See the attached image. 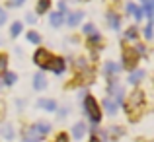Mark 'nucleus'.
<instances>
[{"label": "nucleus", "instance_id": "nucleus-1", "mask_svg": "<svg viewBox=\"0 0 154 142\" xmlns=\"http://www.w3.org/2000/svg\"><path fill=\"white\" fill-rule=\"evenodd\" d=\"M143 107H144V92H140V90L131 92L129 99L125 101V111L129 113V117L135 121L137 119V111H140Z\"/></svg>", "mask_w": 154, "mask_h": 142}, {"label": "nucleus", "instance_id": "nucleus-2", "mask_svg": "<svg viewBox=\"0 0 154 142\" xmlns=\"http://www.w3.org/2000/svg\"><path fill=\"white\" fill-rule=\"evenodd\" d=\"M84 113L88 115V119L92 121L94 125H98L102 121V109H100L96 97L92 95H84Z\"/></svg>", "mask_w": 154, "mask_h": 142}, {"label": "nucleus", "instance_id": "nucleus-3", "mask_svg": "<svg viewBox=\"0 0 154 142\" xmlns=\"http://www.w3.org/2000/svg\"><path fill=\"white\" fill-rule=\"evenodd\" d=\"M121 60H123V68L125 70H135V66L139 64V55L133 47H123L121 51Z\"/></svg>", "mask_w": 154, "mask_h": 142}, {"label": "nucleus", "instance_id": "nucleus-4", "mask_svg": "<svg viewBox=\"0 0 154 142\" xmlns=\"http://www.w3.org/2000/svg\"><path fill=\"white\" fill-rule=\"evenodd\" d=\"M51 60H53L51 51H47V49H37V51H35V55H33V62L37 64L41 70H49Z\"/></svg>", "mask_w": 154, "mask_h": 142}, {"label": "nucleus", "instance_id": "nucleus-5", "mask_svg": "<svg viewBox=\"0 0 154 142\" xmlns=\"http://www.w3.org/2000/svg\"><path fill=\"white\" fill-rule=\"evenodd\" d=\"M49 70L55 72L57 76H60L64 70H66V62H64V59H60V56H53V60L49 64Z\"/></svg>", "mask_w": 154, "mask_h": 142}, {"label": "nucleus", "instance_id": "nucleus-6", "mask_svg": "<svg viewBox=\"0 0 154 142\" xmlns=\"http://www.w3.org/2000/svg\"><path fill=\"white\" fill-rule=\"evenodd\" d=\"M31 128H33V132L39 136V138H45V134L51 132V125L47 123V121H39V123H35Z\"/></svg>", "mask_w": 154, "mask_h": 142}, {"label": "nucleus", "instance_id": "nucleus-7", "mask_svg": "<svg viewBox=\"0 0 154 142\" xmlns=\"http://www.w3.org/2000/svg\"><path fill=\"white\" fill-rule=\"evenodd\" d=\"M0 136H2L4 140H12L16 136V131H14V127H12L10 123H4V125H0Z\"/></svg>", "mask_w": 154, "mask_h": 142}, {"label": "nucleus", "instance_id": "nucleus-8", "mask_svg": "<svg viewBox=\"0 0 154 142\" xmlns=\"http://www.w3.org/2000/svg\"><path fill=\"white\" fill-rule=\"evenodd\" d=\"M33 88L37 92H41V90L47 88V80H45V74H43V72H39V74L33 76Z\"/></svg>", "mask_w": 154, "mask_h": 142}, {"label": "nucleus", "instance_id": "nucleus-9", "mask_svg": "<svg viewBox=\"0 0 154 142\" xmlns=\"http://www.w3.org/2000/svg\"><path fill=\"white\" fill-rule=\"evenodd\" d=\"M82 18H84V12H70V14H68L66 23H68L70 27H76L80 22H82Z\"/></svg>", "mask_w": 154, "mask_h": 142}, {"label": "nucleus", "instance_id": "nucleus-10", "mask_svg": "<svg viewBox=\"0 0 154 142\" xmlns=\"http://www.w3.org/2000/svg\"><path fill=\"white\" fill-rule=\"evenodd\" d=\"M39 109H45V111H55L57 109V101L55 99H39L37 101Z\"/></svg>", "mask_w": 154, "mask_h": 142}, {"label": "nucleus", "instance_id": "nucleus-11", "mask_svg": "<svg viewBox=\"0 0 154 142\" xmlns=\"http://www.w3.org/2000/svg\"><path fill=\"white\" fill-rule=\"evenodd\" d=\"M105 20H107V23L113 27V29H119L121 26V18L115 14V12H107V16H105Z\"/></svg>", "mask_w": 154, "mask_h": 142}, {"label": "nucleus", "instance_id": "nucleus-12", "mask_svg": "<svg viewBox=\"0 0 154 142\" xmlns=\"http://www.w3.org/2000/svg\"><path fill=\"white\" fill-rule=\"evenodd\" d=\"M49 22L53 27H60L64 22V14H60V12H53V14L49 16Z\"/></svg>", "mask_w": 154, "mask_h": 142}, {"label": "nucleus", "instance_id": "nucleus-13", "mask_svg": "<svg viewBox=\"0 0 154 142\" xmlns=\"http://www.w3.org/2000/svg\"><path fill=\"white\" fill-rule=\"evenodd\" d=\"M84 134H86V125L84 123H76L74 127H72V136H74L76 140H80Z\"/></svg>", "mask_w": 154, "mask_h": 142}, {"label": "nucleus", "instance_id": "nucleus-14", "mask_svg": "<svg viewBox=\"0 0 154 142\" xmlns=\"http://www.w3.org/2000/svg\"><path fill=\"white\" fill-rule=\"evenodd\" d=\"M103 107H105V111H107L109 115H115L117 113V105H115V101H113L111 97H105L103 99Z\"/></svg>", "mask_w": 154, "mask_h": 142}, {"label": "nucleus", "instance_id": "nucleus-15", "mask_svg": "<svg viewBox=\"0 0 154 142\" xmlns=\"http://www.w3.org/2000/svg\"><path fill=\"white\" fill-rule=\"evenodd\" d=\"M119 70H121L119 64H115V62H111V60H107V64H105V74H107V76H111V78H113V76H115Z\"/></svg>", "mask_w": 154, "mask_h": 142}, {"label": "nucleus", "instance_id": "nucleus-16", "mask_svg": "<svg viewBox=\"0 0 154 142\" xmlns=\"http://www.w3.org/2000/svg\"><path fill=\"white\" fill-rule=\"evenodd\" d=\"M88 45H90V49L92 47H96V49H102V35L96 31L94 35H90V39H88Z\"/></svg>", "mask_w": 154, "mask_h": 142}, {"label": "nucleus", "instance_id": "nucleus-17", "mask_svg": "<svg viewBox=\"0 0 154 142\" xmlns=\"http://www.w3.org/2000/svg\"><path fill=\"white\" fill-rule=\"evenodd\" d=\"M49 8H51V0H39L37 2V14H45V12H49Z\"/></svg>", "mask_w": 154, "mask_h": 142}, {"label": "nucleus", "instance_id": "nucleus-18", "mask_svg": "<svg viewBox=\"0 0 154 142\" xmlns=\"http://www.w3.org/2000/svg\"><path fill=\"white\" fill-rule=\"evenodd\" d=\"M144 78V70H133V74L129 76V82L131 84H139Z\"/></svg>", "mask_w": 154, "mask_h": 142}, {"label": "nucleus", "instance_id": "nucleus-19", "mask_svg": "<svg viewBox=\"0 0 154 142\" xmlns=\"http://www.w3.org/2000/svg\"><path fill=\"white\" fill-rule=\"evenodd\" d=\"M125 39H129V41L139 39V29H137V27H129V29L125 31Z\"/></svg>", "mask_w": 154, "mask_h": 142}, {"label": "nucleus", "instance_id": "nucleus-20", "mask_svg": "<svg viewBox=\"0 0 154 142\" xmlns=\"http://www.w3.org/2000/svg\"><path fill=\"white\" fill-rule=\"evenodd\" d=\"M26 37H27V41L33 43V45H39V43H41V35H39L37 31H29V33H27Z\"/></svg>", "mask_w": 154, "mask_h": 142}, {"label": "nucleus", "instance_id": "nucleus-21", "mask_svg": "<svg viewBox=\"0 0 154 142\" xmlns=\"http://www.w3.org/2000/svg\"><path fill=\"white\" fill-rule=\"evenodd\" d=\"M20 33H22V23L14 22V23H12V27H10V35H12V37H18Z\"/></svg>", "mask_w": 154, "mask_h": 142}, {"label": "nucleus", "instance_id": "nucleus-22", "mask_svg": "<svg viewBox=\"0 0 154 142\" xmlns=\"http://www.w3.org/2000/svg\"><path fill=\"white\" fill-rule=\"evenodd\" d=\"M16 74H12V72H6V74H4V84H6V86H12V84L16 82Z\"/></svg>", "mask_w": 154, "mask_h": 142}, {"label": "nucleus", "instance_id": "nucleus-23", "mask_svg": "<svg viewBox=\"0 0 154 142\" xmlns=\"http://www.w3.org/2000/svg\"><path fill=\"white\" fill-rule=\"evenodd\" d=\"M84 33L86 35H94L96 33V26L94 23H86V26H84Z\"/></svg>", "mask_w": 154, "mask_h": 142}, {"label": "nucleus", "instance_id": "nucleus-24", "mask_svg": "<svg viewBox=\"0 0 154 142\" xmlns=\"http://www.w3.org/2000/svg\"><path fill=\"white\" fill-rule=\"evenodd\" d=\"M144 37H146V41L152 39V22H148V26L144 27Z\"/></svg>", "mask_w": 154, "mask_h": 142}, {"label": "nucleus", "instance_id": "nucleus-25", "mask_svg": "<svg viewBox=\"0 0 154 142\" xmlns=\"http://www.w3.org/2000/svg\"><path fill=\"white\" fill-rule=\"evenodd\" d=\"M8 66V56L6 55H0V72H4Z\"/></svg>", "mask_w": 154, "mask_h": 142}, {"label": "nucleus", "instance_id": "nucleus-26", "mask_svg": "<svg viewBox=\"0 0 154 142\" xmlns=\"http://www.w3.org/2000/svg\"><path fill=\"white\" fill-rule=\"evenodd\" d=\"M55 142H68V134H66V132H59L57 138H55Z\"/></svg>", "mask_w": 154, "mask_h": 142}, {"label": "nucleus", "instance_id": "nucleus-27", "mask_svg": "<svg viewBox=\"0 0 154 142\" xmlns=\"http://www.w3.org/2000/svg\"><path fill=\"white\" fill-rule=\"evenodd\" d=\"M133 14H135V20H139V22L144 18V14H143V8H137V10L133 12Z\"/></svg>", "mask_w": 154, "mask_h": 142}, {"label": "nucleus", "instance_id": "nucleus-28", "mask_svg": "<svg viewBox=\"0 0 154 142\" xmlns=\"http://www.w3.org/2000/svg\"><path fill=\"white\" fill-rule=\"evenodd\" d=\"M137 51V55H146V47L144 45H137V47H133Z\"/></svg>", "mask_w": 154, "mask_h": 142}, {"label": "nucleus", "instance_id": "nucleus-29", "mask_svg": "<svg viewBox=\"0 0 154 142\" xmlns=\"http://www.w3.org/2000/svg\"><path fill=\"white\" fill-rule=\"evenodd\" d=\"M4 23H6V12L0 8V26H4Z\"/></svg>", "mask_w": 154, "mask_h": 142}, {"label": "nucleus", "instance_id": "nucleus-30", "mask_svg": "<svg viewBox=\"0 0 154 142\" xmlns=\"http://www.w3.org/2000/svg\"><path fill=\"white\" fill-rule=\"evenodd\" d=\"M26 2V0H10V6H14V8H18V6H22V4Z\"/></svg>", "mask_w": 154, "mask_h": 142}, {"label": "nucleus", "instance_id": "nucleus-31", "mask_svg": "<svg viewBox=\"0 0 154 142\" xmlns=\"http://www.w3.org/2000/svg\"><path fill=\"white\" fill-rule=\"evenodd\" d=\"M135 10H137V6H135L133 2H129V4H127V14H133Z\"/></svg>", "mask_w": 154, "mask_h": 142}, {"label": "nucleus", "instance_id": "nucleus-32", "mask_svg": "<svg viewBox=\"0 0 154 142\" xmlns=\"http://www.w3.org/2000/svg\"><path fill=\"white\" fill-rule=\"evenodd\" d=\"M59 12H60V14L66 12V2H59Z\"/></svg>", "mask_w": 154, "mask_h": 142}, {"label": "nucleus", "instance_id": "nucleus-33", "mask_svg": "<svg viewBox=\"0 0 154 142\" xmlns=\"http://www.w3.org/2000/svg\"><path fill=\"white\" fill-rule=\"evenodd\" d=\"M26 22H27V23H35V16H33V14H27V16H26Z\"/></svg>", "mask_w": 154, "mask_h": 142}, {"label": "nucleus", "instance_id": "nucleus-34", "mask_svg": "<svg viewBox=\"0 0 154 142\" xmlns=\"http://www.w3.org/2000/svg\"><path fill=\"white\" fill-rule=\"evenodd\" d=\"M90 142H102V140H100L98 136H92V138H90Z\"/></svg>", "mask_w": 154, "mask_h": 142}, {"label": "nucleus", "instance_id": "nucleus-35", "mask_svg": "<svg viewBox=\"0 0 154 142\" xmlns=\"http://www.w3.org/2000/svg\"><path fill=\"white\" fill-rule=\"evenodd\" d=\"M82 2H86V0H82Z\"/></svg>", "mask_w": 154, "mask_h": 142}]
</instances>
